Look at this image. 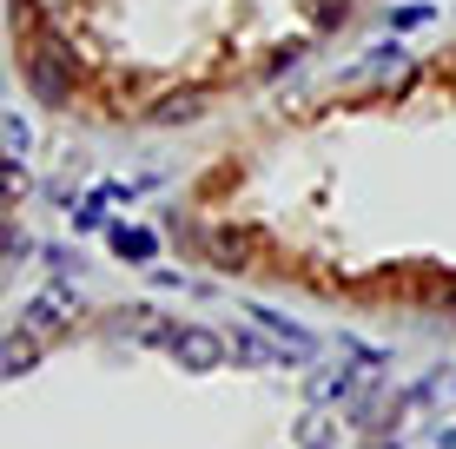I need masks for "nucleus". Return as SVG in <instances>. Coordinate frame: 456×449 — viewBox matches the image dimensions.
Returning <instances> with one entry per match:
<instances>
[{
  "mask_svg": "<svg viewBox=\"0 0 456 449\" xmlns=\"http://www.w3.org/2000/svg\"><path fill=\"white\" fill-rule=\"evenodd\" d=\"M20 80L40 106H67L80 92V53H67L53 34H34L20 46Z\"/></svg>",
  "mask_w": 456,
  "mask_h": 449,
  "instance_id": "obj_1",
  "label": "nucleus"
},
{
  "mask_svg": "<svg viewBox=\"0 0 456 449\" xmlns=\"http://www.w3.org/2000/svg\"><path fill=\"white\" fill-rule=\"evenodd\" d=\"M199 258H206L212 271H225V277H245V271L265 265V231L245 225V219H218V225L199 231Z\"/></svg>",
  "mask_w": 456,
  "mask_h": 449,
  "instance_id": "obj_2",
  "label": "nucleus"
},
{
  "mask_svg": "<svg viewBox=\"0 0 456 449\" xmlns=\"http://www.w3.org/2000/svg\"><path fill=\"white\" fill-rule=\"evenodd\" d=\"M146 344L172 350L179 370H225V357H232V337L206 331V324H146Z\"/></svg>",
  "mask_w": 456,
  "mask_h": 449,
  "instance_id": "obj_3",
  "label": "nucleus"
},
{
  "mask_svg": "<svg viewBox=\"0 0 456 449\" xmlns=\"http://www.w3.org/2000/svg\"><path fill=\"white\" fill-rule=\"evenodd\" d=\"M172 92V80H159V73H126V80H106L100 86V113H152V106H159Z\"/></svg>",
  "mask_w": 456,
  "mask_h": 449,
  "instance_id": "obj_4",
  "label": "nucleus"
},
{
  "mask_svg": "<svg viewBox=\"0 0 456 449\" xmlns=\"http://www.w3.org/2000/svg\"><path fill=\"white\" fill-rule=\"evenodd\" d=\"M73 311H80V298H73L67 285H46L40 298H27L20 324H27L34 337H53V331H67V324H73Z\"/></svg>",
  "mask_w": 456,
  "mask_h": 449,
  "instance_id": "obj_5",
  "label": "nucleus"
},
{
  "mask_svg": "<svg viewBox=\"0 0 456 449\" xmlns=\"http://www.w3.org/2000/svg\"><path fill=\"white\" fill-rule=\"evenodd\" d=\"M245 317H251V331H265V337H272V344H278V350H285V357H291V364H305V357H318V337H311V331H297V324H291V317H278V311H272V304H251V311H245Z\"/></svg>",
  "mask_w": 456,
  "mask_h": 449,
  "instance_id": "obj_6",
  "label": "nucleus"
},
{
  "mask_svg": "<svg viewBox=\"0 0 456 449\" xmlns=\"http://www.w3.org/2000/svg\"><path fill=\"white\" fill-rule=\"evenodd\" d=\"M34 364H40V337L27 331V324H13L7 344H0V370H7V377H27Z\"/></svg>",
  "mask_w": 456,
  "mask_h": 449,
  "instance_id": "obj_7",
  "label": "nucleus"
},
{
  "mask_svg": "<svg viewBox=\"0 0 456 449\" xmlns=\"http://www.w3.org/2000/svg\"><path fill=\"white\" fill-rule=\"evenodd\" d=\"M206 113V92L199 86H172L159 106H152V119H159V126H185V119H199Z\"/></svg>",
  "mask_w": 456,
  "mask_h": 449,
  "instance_id": "obj_8",
  "label": "nucleus"
},
{
  "mask_svg": "<svg viewBox=\"0 0 456 449\" xmlns=\"http://www.w3.org/2000/svg\"><path fill=\"white\" fill-rule=\"evenodd\" d=\"M152 252H159V238H152L146 225H113V258H126V265H152Z\"/></svg>",
  "mask_w": 456,
  "mask_h": 449,
  "instance_id": "obj_9",
  "label": "nucleus"
},
{
  "mask_svg": "<svg viewBox=\"0 0 456 449\" xmlns=\"http://www.w3.org/2000/svg\"><path fill=\"white\" fill-rule=\"evenodd\" d=\"M232 357H245V364H291V357H285V350H278L265 331H258V337L239 331V337H232Z\"/></svg>",
  "mask_w": 456,
  "mask_h": 449,
  "instance_id": "obj_10",
  "label": "nucleus"
},
{
  "mask_svg": "<svg viewBox=\"0 0 456 449\" xmlns=\"http://www.w3.org/2000/svg\"><path fill=\"white\" fill-rule=\"evenodd\" d=\"M351 383L357 377H351V370H338V364L331 370H311V404H338V397H351Z\"/></svg>",
  "mask_w": 456,
  "mask_h": 449,
  "instance_id": "obj_11",
  "label": "nucleus"
},
{
  "mask_svg": "<svg viewBox=\"0 0 456 449\" xmlns=\"http://www.w3.org/2000/svg\"><path fill=\"white\" fill-rule=\"evenodd\" d=\"M0 139H7V159H27V152H34V126H27L20 106H7V119H0Z\"/></svg>",
  "mask_w": 456,
  "mask_h": 449,
  "instance_id": "obj_12",
  "label": "nucleus"
},
{
  "mask_svg": "<svg viewBox=\"0 0 456 449\" xmlns=\"http://www.w3.org/2000/svg\"><path fill=\"white\" fill-rule=\"evenodd\" d=\"M338 357H351L357 370H364V377H377V370H390V357H384V350H370V344H357V337H338Z\"/></svg>",
  "mask_w": 456,
  "mask_h": 449,
  "instance_id": "obj_13",
  "label": "nucleus"
},
{
  "mask_svg": "<svg viewBox=\"0 0 456 449\" xmlns=\"http://www.w3.org/2000/svg\"><path fill=\"white\" fill-rule=\"evenodd\" d=\"M297 449H331V423H324L318 410H311L305 423H297Z\"/></svg>",
  "mask_w": 456,
  "mask_h": 449,
  "instance_id": "obj_14",
  "label": "nucleus"
},
{
  "mask_svg": "<svg viewBox=\"0 0 456 449\" xmlns=\"http://www.w3.org/2000/svg\"><path fill=\"white\" fill-rule=\"evenodd\" d=\"M423 20H436V7H397V13H390L397 34H411V27H423Z\"/></svg>",
  "mask_w": 456,
  "mask_h": 449,
  "instance_id": "obj_15",
  "label": "nucleus"
},
{
  "mask_svg": "<svg viewBox=\"0 0 456 449\" xmlns=\"http://www.w3.org/2000/svg\"><path fill=\"white\" fill-rule=\"evenodd\" d=\"M297 53H305V40H285L272 60H265V73H291V67H297Z\"/></svg>",
  "mask_w": 456,
  "mask_h": 449,
  "instance_id": "obj_16",
  "label": "nucleus"
},
{
  "mask_svg": "<svg viewBox=\"0 0 456 449\" xmlns=\"http://www.w3.org/2000/svg\"><path fill=\"white\" fill-rule=\"evenodd\" d=\"M0 252H7V265H13V258H27V252H34V238H27V231H13V225H7V238H0Z\"/></svg>",
  "mask_w": 456,
  "mask_h": 449,
  "instance_id": "obj_17",
  "label": "nucleus"
},
{
  "mask_svg": "<svg viewBox=\"0 0 456 449\" xmlns=\"http://www.w3.org/2000/svg\"><path fill=\"white\" fill-rule=\"evenodd\" d=\"M0 179H7V198L27 192V165H20V159H7V172H0Z\"/></svg>",
  "mask_w": 456,
  "mask_h": 449,
  "instance_id": "obj_18",
  "label": "nucleus"
},
{
  "mask_svg": "<svg viewBox=\"0 0 456 449\" xmlns=\"http://www.w3.org/2000/svg\"><path fill=\"white\" fill-rule=\"evenodd\" d=\"M311 13H318V27H338V20H344V0H318Z\"/></svg>",
  "mask_w": 456,
  "mask_h": 449,
  "instance_id": "obj_19",
  "label": "nucleus"
},
{
  "mask_svg": "<svg viewBox=\"0 0 456 449\" xmlns=\"http://www.w3.org/2000/svg\"><path fill=\"white\" fill-rule=\"evenodd\" d=\"M436 449H456V429H436Z\"/></svg>",
  "mask_w": 456,
  "mask_h": 449,
  "instance_id": "obj_20",
  "label": "nucleus"
}]
</instances>
